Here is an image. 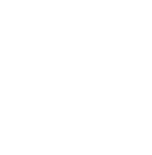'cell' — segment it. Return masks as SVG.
I'll return each instance as SVG.
<instances>
[]
</instances>
